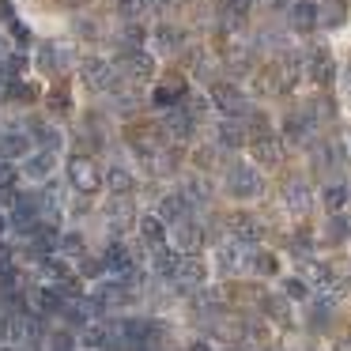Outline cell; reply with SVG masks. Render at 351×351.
Returning a JSON list of instances; mask_svg holds the SVG:
<instances>
[{
    "instance_id": "cell-1",
    "label": "cell",
    "mask_w": 351,
    "mask_h": 351,
    "mask_svg": "<svg viewBox=\"0 0 351 351\" xmlns=\"http://www.w3.org/2000/svg\"><path fill=\"white\" fill-rule=\"evenodd\" d=\"M265 189V182H261V174L253 167H242V162H234V167L227 170V193L238 200H250L257 197V193Z\"/></svg>"
},
{
    "instance_id": "cell-15",
    "label": "cell",
    "mask_w": 351,
    "mask_h": 351,
    "mask_svg": "<svg viewBox=\"0 0 351 351\" xmlns=\"http://www.w3.org/2000/svg\"><path fill=\"white\" fill-rule=\"evenodd\" d=\"M336 64H332V57H328V53H313L310 57V76L313 80H317V84H332V80H336Z\"/></svg>"
},
{
    "instance_id": "cell-6",
    "label": "cell",
    "mask_w": 351,
    "mask_h": 351,
    "mask_svg": "<svg viewBox=\"0 0 351 351\" xmlns=\"http://www.w3.org/2000/svg\"><path fill=\"white\" fill-rule=\"evenodd\" d=\"M313 204V193L306 189V182H287L283 185V208H287L291 215H306Z\"/></svg>"
},
{
    "instance_id": "cell-7",
    "label": "cell",
    "mask_w": 351,
    "mask_h": 351,
    "mask_svg": "<svg viewBox=\"0 0 351 351\" xmlns=\"http://www.w3.org/2000/svg\"><path fill=\"white\" fill-rule=\"evenodd\" d=\"M212 99H215V106H219V110H227V114H245V110H250L245 95L238 91L234 84H219V87L212 91Z\"/></svg>"
},
{
    "instance_id": "cell-19",
    "label": "cell",
    "mask_w": 351,
    "mask_h": 351,
    "mask_svg": "<svg viewBox=\"0 0 351 351\" xmlns=\"http://www.w3.org/2000/svg\"><path fill=\"white\" fill-rule=\"evenodd\" d=\"M27 174L38 182V178H49L53 174V152H38V155H31L27 159Z\"/></svg>"
},
{
    "instance_id": "cell-29",
    "label": "cell",
    "mask_w": 351,
    "mask_h": 351,
    "mask_svg": "<svg viewBox=\"0 0 351 351\" xmlns=\"http://www.w3.org/2000/svg\"><path fill=\"white\" fill-rule=\"evenodd\" d=\"M306 129H310V121H302V117H291V121H287V136L291 140H306V136H310Z\"/></svg>"
},
{
    "instance_id": "cell-28",
    "label": "cell",
    "mask_w": 351,
    "mask_h": 351,
    "mask_svg": "<svg viewBox=\"0 0 351 351\" xmlns=\"http://www.w3.org/2000/svg\"><path fill=\"white\" fill-rule=\"evenodd\" d=\"M42 276H46L49 283H61V280H69V276H64V268L57 265V261H49V257L42 261Z\"/></svg>"
},
{
    "instance_id": "cell-10",
    "label": "cell",
    "mask_w": 351,
    "mask_h": 351,
    "mask_svg": "<svg viewBox=\"0 0 351 351\" xmlns=\"http://www.w3.org/2000/svg\"><path fill=\"white\" fill-rule=\"evenodd\" d=\"M159 215L167 223H185L189 219V200H185V193H170V197L159 200Z\"/></svg>"
},
{
    "instance_id": "cell-47",
    "label": "cell",
    "mask_w": 351,
    "mask_h": 351,
    "mask_svg": "<svg viewBox=\"0 0 351 351\" xmlns=\"http://www.w3.org/2000/svg\"><path fill=\"white\" fill-rule=\"evenodd\" d=\"M4 69H8V64H0V80H4Z\"/></svg>"
},
{
    "instance_id": "cell-4",
    "label": "cell",
    "mask_w": 351,
    "mask_h": 351,
    "mask_svg": "<svg viewBox=\"0 0 351 351\" xmlns=\"http://www.w3.org/2000/svg\"><path fill=\"white\" fill-rule=\"evenodd\" d=\"M287 19H291V27H295V31H313V27L321 23V8L317 4H313V0H295V4H291L287 8Z\"/></svg>"
},
{
    "instance_id": "cell-5",
    "label": "cell",
    "mask_w": 351,
    "mask_h": 351,
    "mask_svg": "<svg viewBox=\"0 0 351 351\" xmlns=\"http://www.w3.org/2000/svg\"><path fill=\"white\" fill-rule=\"evenodd\" d=\"M84 80H87V87L91 91H110L114 87V69H110L106 61H99V57H91V61H84Z\"/></svg>"
},
{
    "instance_id": "cell-27",
    "label": "cell",
    "mask_w": 351,
    "mask_h": 351,
    "mask_svg": "<svg viewBox=\"0 0 351 351\" xmlns=\"http://www.w3.org/2000/svg\"><path fill=\"white\" fill-rule=\"evenodd\" d=\"M178 95H182V87H159V91H155V106H174L178 102Z\"/></svg>"
},
{
    "instance_id": "cell-41",
    "label": "cell",
    "mask_w": 351,
    "mask_h": 351,
    "mask_svg": "<svg viewBox=\"0 0 351 351\" xmlns=\"http://www.w3.org/2000/svg\"><path fill=\"white\" fill-rule=\"evenodd\" d=\"M253 265H257L261 272H272V268H276V261H272V257H257V261H253Z\"/></svg>"
},
{
    "instance_id": "cell-30",
    "label": "cell",
    "mask_w": 351,
    "mask_h": 351,
    "mask_svg": "<svg viewBox=\"0 0 351 351\" xmlns=\"http://www.w3.org/2000/svg\"><path fill=\"white\" fill-rule=\"evenodd\" d=\"M343 16H348V8H340V4H328V12H321V23H325V27H336Z\"/></svg>"
},
{
    "instance_id": "cell-24",
    "label": "cell",
    "mask_w": 351,
    "mask_h": 351,
    "mask_svg": "<svg viewBox=\"0 0 351 351\" xmlns=\"http://www.w3.org/2000/svg\"><path fill=\"white\" fill-rule=\"evenodd\" d=\"M34 306H38L42 313H53V310H61V291H38V295H34Z\"/></svg>"
},
{
    "instance_id": "cell-18",
    "label": "cell",
    "mask_w": 351,
    "mask_h": 351,
    "mask_svg": "<svg viewBox=\"0 0 351 351\" xmlns=\"http://www.w3.org/2000/svg\"><path fill=\"white\" fill-rule=\"evenodd\" d=\"M125 72L136 76V80H147V76H152V57L140 53V49H132V53L125 57Z\"/></svg>"
},
{
    "instance_id": "cell-17",
    "label": "cell",
    "mask_w": 351,
    "mask_h": 351,
    "mask_svg": "<svg viewBox=\"0 0 351 351\" xmlns=\"http://www.w3.org/2000/svg\"><path fill=\"white\" fill-rule=\"evenodd\" d=\"M178 261H182V257H178L174 250H162V245H159V253H155L152 268L162 276V280H174V272H178Z\"/></svg>"
},
{
    "instance_id": "cell-13",
    "label": "cell",
    "mask_w": 351,
    "mask_h": 351,
    "mask_svg": "<svg viewBox=\"0 0 351 351\" xmlns=\"http://www.w3.org/2000/svg\"><path fill=\"white\" fill-rule=\"evenodd\" d=\"M140 238L152 245H162V238H167V219H162L159 212L155 215H140Z\"/></svg>"
},
{
    "instance_id": "cell-21",
    "label": "cell",
    "mask_w": 351,
    "mask_h": 351,
    "mask_svg": "<svg viewBox=\"0 0 351 351\" xmlns=\"http://www.w3.org/2000/svg\"><path fill=\"white\" fill-rule=\"evenodd\" d=\"M155 46H159L162 53H174V49L182 46V31H178V27H159V31H155Z\"/></svg>"
},
{
    "instance_id": "cell-32",
    "label": "cell",
    "mask_w": 351,
    "mask_h": 351,
    "mask_svg": "<svg viewBox=\"0 0 351 351\" xmlns=\"http://www.w3.org/2000/svg\"><path fill=\"white\" fill-rule=\"evenodd\" d=\"M178 238H182V245H197L200 242V230L189 227V223H178Z\"/></svg>"
},
{
    "instance_id": "cell-14",
    "label": "cell",
    "mask_w": 351,
    "mask_h": 351,
    "mask_svg": "<svg viewBox=\"0 0 351 351\" xmlns=\"http://www.w3.org/2000/svg\"><path fill=\"white\" fill-rule=\"evenodd\" d=\"M230 230H234L238 238H245V242H257L261 238V223L253 219V215H245V212L230 215Z\"/></svg>"
},
{
    "instance_id": "cell-35",
    "label": "cell",
    "mask_w": 351,
    "mask_h": 351,
    "mask_svg": "<svg viewBox=\"0 0 351 351\" xmlns=\"http://www.w3.org/2000/svg\"><path fill=\"white\" fill-rule=\"evenodd\" d=\"M223 8L234 12V16H245V12L253 8V0H223Z\"/></svg>"
},
{
    "instance_id": "cell-23",
    "label": "cell",
    "mask_w": 351,
    "mask_h": 351,
    "mask_svg": "<svg viewBox=\"0 0 351 351\" xmlns=\"http://www.w3.org/2000/svg\"><path fill=\"white\" fill-rule=\"evenodd\" d=\"M34 140H38V147L42 152H57V147H61V132L57 129H49V125H34Z\"/></svg>"
},
{
    "instance_id": "cell-26",
    "label": "cell",
    "mask_w": 351,
    "mask_h": 351,
    "mask_svg": "<svg viewBox=\"0 0 351 351\" xmlns=\"http://www.w3.org/2000/svg\"><path fill=\"white\" fill-rule=\"evenodd\" d=\"M53 245H57V234L49 227H38L34 230V250L38 253H53Z\"/></svg>"
},
{
    "instance_id": "cell-40",
    "label": "cell",
    "mask_w": 351,
    "mask_h": 351,
    "mask_svg": "<svg viewBox=\"0 0 351 351\" xmlns=\"http://www.w3.org/2000/svg\"><path fill=\"white\" fill-rule=\"evenodd\" d=\"M64 250H69V253H84V238L69 234V238H64Z\"/></svg>"
},
{
    "instance_id": "cell-46",
    "label": "cell",
    "mask_w": 351,
    "mask_h": 351,
    "mask_svg": "<svg viewBox=\"0 0 351 351\" xmlns=\"http://www.w3.org/2000/svg\"><path fill=\"white\" fill-rule=\"evenodd\" d=\"M4 227H8V219H4V215H0V234H4Z\"/></svg>"
},
{
    "instance_id": "cell-2",
    "label": "cell",
    "mask_w": 351,
    "mask_h": 351,
    "mask_svg": "<svg viewBox=\"0 0 351 351\" xmlns=\"http://www.w3.org/2000/svg\"><path fill=\"white\" fill-rule=\"evenodd\" d=\"M69 182L76 193H84V197H91V193L102 189V170L95 167L91 159H84V155H76V159L69 162Z\"/></svg>"
},
{
    "instance_id": "cell-8",
    "label": "cell",
    "mask_w": 351,
    "mask_h": 351,
    "mask_svg": "<svg viewBox=\"0 0 351 351\" xmlns=\"http://www.w3.org/2000/svg\"><path fill=\"white\" fill-rule=\"evenodd\" d=\"M193 125H197V117H193L189 110H170L167 121H162V129H167L170 140H189L193 136Z\"/></svg>"
},
{
    "instance_id": "cell-9",
    "label": "cell",
    "mask_w": 351,
    "mask_h": 351,
    "mask_svg": "<svg viewBox=\"0 0 351 351\" xmlns=\"http://www.w3.org/2000/svg\"><path fill=\"white\" fill-rule=\"evenodd\" d=\"M61 204H64V185L49 182L46 189L38 193V212H42V219L53 223V219H57V212H61Z\"/></svg>"
},
{
    "instance_id": "cell-37",
    "label": "cell",
    "mask_w": 351,
    "mask_h": 351,
    "mask_svg": "<svg viewBox=\"0 0 351 351\" xmlns=\"http://www.w3.org/2000/svg\"><path fill=\"white\" fill-rule=\"evenodd\" d=\"M332 234H351V219H348V215H336V219H332Z\"/></svg>"
},
{
    "instance_id": "cell-38",
    "label": "cell",
    "mask_w": 351,
    "mask_h": 351,
    "mask_svg": "<svg viewBox=\"0 0 351 351\" xmlns=\"http://www.w3.org/2000/svg\"><path fill=\"white\" fill-rule=\"evenodd\" d=\"M49 340H53V343H49V348H53V351H72V340H69V336H64V332L49 336Z\"/></svg>"
},
{
    "instance_id": "cell-33",
    "label": "cell",
    "mask_w": 351,
    "mask_h": 351,
    "mask_svg": "<svg viewBox=\"0 0 351 351\" xmlns=\"http://www.w3.org/2000/svg\"><path fill=\"white\" fill-rule=\"evenodd\" d=\"M12 185H16V170L8 162H0V193H12Z\"/></svg>"
},
{
    "instance_id": "cell-3",
    "label": "cell",
    "mask_w": 351,
    "mask_h": 351,
    "mask_svg": "<svg viewBox=\"0 0 351 351\" xmlns=\"http://www.w3.org/2000/svg\"><path fill=\"white\" fill-rule=\"evenodd\" d=\"M253 261H257V250H253V242H245V238H238V242H230V245H219V268L223 272H245Z\"/></svg>"
},
{
    "instance_id": "cell-44",
    "label": "cell",
    "mask_w": 351,
    "mask_h": 351,
    "mask_svg": "<svg viewBox=\"0 0 351 351\" xmlns=\"http://www.w3.org/2000/svg\"><path fill=\"white\" fill-rule=\"evenodd\" d=\"M343 84H348V91H351V69H348V72H343Z\"/></svg>"
},
{
    "instance_id": "cell-31",
    "label": "cell",
    "mask_w": 351,
    "mask_h": 351,
    "mask_svg": "<svg viewBox=\"0 0 351 351\" xmlns=\"http://www.w3.org/2000/svg\"><path fill=\"white\" fill-rule=\"evenodd\" d=\"M121 42H125V46H132V49H140V42H144V31H140L136 23L125 27V31H121Z\"/></svg>"
},
{
    "instance_id": "cell-39",
    "label": "cell",
    "mask_w": 351,
    "mask_h": 351,
    "mask_svg": "<svg viewBox=\"0 0 351 351\" xmlns=\"http://www.w3.org/2000/svg\"><path fill=\"white\" fill-rule=\"evenodd\" d=\"M283 287H287V295H291V298H306V283H298V280H287Z\"/></svg>"
},
{
    "instance_id": "cell-12",
    "label": "cell",
    "mask_w": 351,
    "mask_h": 351,
    "mask_svg": "<svg viewBox=\"0 0 351 351\" xmlns=\"http://www.w3.org/2000/svg\"><path fill=\"white\" fill-rule=\"evenodd\" d=\"M174 280L182 283V287H197V283H204V265H200L197 257H182V261H178Z\"/></svg>"
},
{
    "instance_id": "cell-42",
    "label": "cell",
    "mask_w": 351,
    "mask_h": 351,
    "mask_svg": "<svg viewBox=\"0 0 351 351\" xmlns=\"http://www.w3.org/2000/svg\"><path fill=\"white\" fill-rule=\"evenodd\" d=\"M0 16H4V19H12V8H8V0H0Z\"/></svg>"
},
{
    "instance_id": "cell-25",
    "label": "cell",
    "mask_w": 351,
    "mask_h": 351,
    "mask_svg": "<svg viewBox=\"0 0 351 351\" xmlns=\"http://www.w3.org/2000/svg\"><path fill=\"white\" fill-rule=\"evenodd\" d=\"M343 204H348V189H343V185H328L325 189V208L328 212H340Z\"/></svg>"
},
{
    "instance_id": "cell-36",
    "label": "cell",
    "mask_w": 351,
    "mask_h": 351,
    "mask_svg": "<svg viewBox=\"0 0 351 351\" xmlns=\"http://www.w3.org/2000/svg\"><path fill=\"white\" fill-rule=\"evenodd\" d=\"M185 110H189L193 117H200V114H204V99H200V95H189V102H185Z\"/></svg>"
},
{
    "instance_id": "cell-11",
    "label": "cell",
    "mask_w": 351,
    "mask_h": 351,
    "mask_svg": "<svg viewBox=\"0 0 351 351\" xmlns=\"http://www.w3.org/2000/svg\"><path fill=\"white\" fill-rule=\"evenodd\" d=\"M31 152V136L27 132H4L0 136V159H23Z\"/></svg>"
},
{
    "instance_id": "cell-45",
    "label": "cell",
    "mask_w": 351,
    "mask_h": 351,
    "mask_svg": "<svg viewBox=\"0 0 351 351\" xmlns=\"http://www.w3.org/2000/svg\"><path fill=\"white\" fill-rule=\"evenodd\" d=\"M189 351H208V343H193V348Z\"/></svg>"
},
{
    "instance_id": "cell-34",
    "label": "cell",
    "mask_w": 351,
    "mask_h": 351,
    "mask_svg": "<svg viewBox=\"0 0 351 351\" xmlns=\"http://www.w3.org/2000/svg\"><path fill=\"white\" fill-rule=\"evenodd\" d=\"M117 12L121 16H140L144 12V0H117Z\"/></svg>"
},
{
    "instance_id": "cell-22",
    "label": "cell",
    "mask_w": 351,
    "mask_h": 351,
    "mask_svg": "<svg viewBox=\"0 0 351 351\" xmlns=\"http://www.w3.org/2000/svg\"><path fill=\"white\" fill-rule=\"evenodd\" d=\"M106 185L117 193V197H129V193H132V178H129V170H117V167H114V170L106 174Z\"/></svg>"
},
{
    "instance_id": "cell-20",
    "label": "cell",
    "mask_w": 351,
    "mask_h": 351,
    "mask_svg": "<svg viewBox=\"0 0 351 351\" xmlns=\"http://www.w3.org/2000/svg\"><path fill=\"white\" fill-rule=\"evenodd\" d=\"M219 144H223V147H242V144H245L242 125H238V121H223V125H219Z\"/></svg>"
},
{
    "instance_id": "cell-43",
    "label": "cell",
    "mask_w": 351,
    "mask_h": 351,
    "mask_svg": "<svg viewBox=\"0 0 351 351\" xmlns=\"http://www.w3.org/2000/svg\"><path fill=\"white\" fill-rule=\"evenodd\" d=\"M147 4H152V8H167L170 0H147Z\"/></svg>"
},
{
    "instance_id": "cell-16",
    "label": "cell",
    "mask_w": 351,
    "mask_h": 351,
    "mask_svg": "<svg viewBox=\"0 0 351 351\" xmlns=\"http://www.w3.org/2000/svg\"><path fill=\"white\" fill-rule=\"evenodd\" d=\"M253 159L265 162V167H276V162H280V144H276V140H268V136L253 140Z\"/></svg>"
}]
</instances>
